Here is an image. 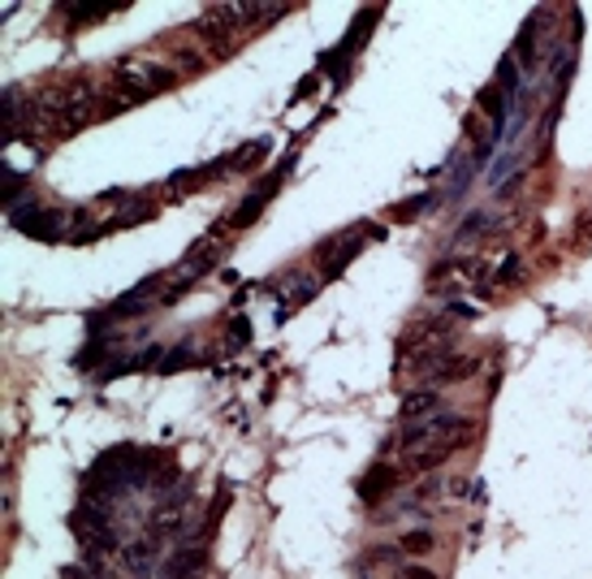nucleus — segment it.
I'll return each mask as SVG.
<instances>
[{"instance_id": "obj_1", "label": "nucleus", "mask_w": 592, "mask_h": 579, "mask_svg": "<svg viewBox=\"0 0 592 579\" xmlns=\"http://www.w3.org/2000/svg\"><path fill=\"white\" fill-rule=\"evenodd\" d=\"M472 433V424L455 411H442L433 420L420 424H402V455H420V450H459L463 437Z\"/></svg>"}, {"instance_id": "obj_2", "label": "nucleus", "mask_w": 592, "mask_h": 579, "mask_svg": "<svg viewBox=\"0 0 592 579\" xmlns=\"http://www.w3.org/2000/svg\"><path fill=\"white\" fill-rule=\"evenodd\" d=\"M173 79H178V74H173L165 61H121L118 70H113V87L121 92L125 105H138V100H147V96L173 87Z\"/></svg>"}, {"instance_id": "obj_3", "label": "nucleus", "mask_w": 592, "mask_h": 579, "mask_svg": "<svg viewBox=\"0 0 592 579\" xmlns=\"http://www.w3.org/2000/svg\"><path fill=\"white\" fill-rule=\"evenodd\" d=\"M367 233H372V238H380L385 230H380V226H359V230L342 233V238H329V242L316 251V260H321V273H325V277H338V273H342V268L355 260L359 251L367 246Z\"/></svg>"}, {"instance_id": "obj_4", "label": "nucleus", "mask_w": 592, "mask_h": 579, "mask_svg": "<svg viewBox=\"0 0 592 579\" xmlns=\"http://www.w3.org/2000/svg\"><path fill=\"white\" fill-rule=\"evenodd\" d=\"M9 221H13V230H22L26 238H39V242H57L65 233V217L57 208H39L31 200H26V208H13Z\"/></svg>"}, {"instance_id": "obj_5", "label": "nucleus", "mask_w": 592, "mask_h": 579, "mask_svg": "<svg viewBox=\"0 0 592 579\" xmlns=\"http://www.w3.org/2000/svg\"><path fill=\"white\" fill-rule=\"evenodd\" d=\"M286 169H290V160L281 165V173H277L273 182H264V186H255V191H251V195L242 200V208H234V213H230V221H226L230 230H246V226H255V217L264 213V204H268V200H273V191L281 186V178H286Z\"/></svg>"}, {"instance_id": "obj_6", "label": "nucleus", "mask_w": 592, "mask_h": 579, "mask_svg": "<svg viewBox=\"0 0 592 579\" xmlns=\"http://www.w3.org/2000/svg\"><path fill=\"white\" fill-rule=\"evenodd\" d=\"M446 411V402H442V394L437 389H415V394H407L402 398V424H420V420H433V415H442Z\"/></svg>"}, {"instance_id": "obj_7", "label": "nucleus", "mask_w": 592, "mask_h": 579, "mask_svg": "<svg viewBox=\"0 0 592 579\" xmlns=\"http://www.w3.org/2000/svg\"><path fill=\"white\" fill-rule=\"evenodd\" d=\"M394 488H398V471H394V467H385V463H376L363 480H359V497H363V502H372V506H376V502H385Z\"/></svg>"}, {"instance_id": "obj_8", "label": "nucleus", "mask_w": 592, "mask_h": 579, "mask_svg": "<svg viewBox=\"0 0 592 579\" xmlns=\"http://www.w3.org/2000/svg\"><path fill=\"white\" fill-rule=\"evenodd\" d=\"M156 558H160L156 536H143V541L125 545V567H130V576H134V579H152V571H156Z\"/></svg>"}, {"instance_id": "obj_9", "label": "nucleus", "mask_w": 592, "mask_h": 579, "mask_svg": "<svg viewBox=\"0 0 592 579\" xmlns=\"http://www.w3.org/2000/svg\"><path fill=\"white\" fill-rule=\"evenodd\" d=\"M200 558H204V550H200V545H178V550L165 558L160 579H195V571H200Z\"/></svg>"}, {"instance_id": "obj_10", "label": "nucleus", "mask_w": 592, "mask_h": 579, "mask_svg": "<svg viewBox=\"0 0 592 579\" xmlns=\"http://www.w3.org/2000/svg\"><path fill=\"white\" fill-rule=\"evenodd\" d=\"M191 363H200V354L191 347H178L173 354H165L160 359V372H178V367H191Z\"/></svg>"}, {"instance_id": "obj_11", "label": "nucleus", "mask_w": 592, "mask_h": 579, "mask_svg": "<svg viewBox=\"0 0 592 579\" xmlns=\"http://www.w3.org/2000/svg\"><path fill=\"white\" fill-rule=\"evenodd\" d=\"M424 204H428V195L407 200V204H398V208H394V217H398V221H411V217H420V213H424Z\"/></svg>"}, {"instance_id": "obj_12", "label": "nucleus", "mask_w": 592, "mask_h": 579, "mask_svg": "<svg viewBox=\"0 0 592 579\" xmlns=\"http://www.w3.org/2000/svg\"><path fill=\"white\" fill-rule=\"evenodd\" d=\"M428 545H433V532H411V536L402 541V550H407V554H424Z\"/></svg>"}, {"instance_id": "obj_13", "label": "nucleus", "mask_w": 592, "mask_h": 579, "mask_svg": "<svg viewBox=\"0 0 592 579\" xmlns=\"http://www.w3.org/2000/svg\"><path fill=\"white\" fill-rule=\"evenodd\" d=\"M61 13L65 17H105V9H96V4H61Z\"/></svg>"}, {"instance_id": "obj_14", "label": "nucleus", "mask_w": 592, "mask_h": 579, "mask_svg": "<svg viewBox=\"0 0 592 579\" xmlns=\"http://www.w3.org/2000/svg\"><path fill=\"white\" fill-rule=\"evenodd\" d=\"M398 579H437V576H433L428 567H402V576Z\"/></svg>"}]
</instances>
